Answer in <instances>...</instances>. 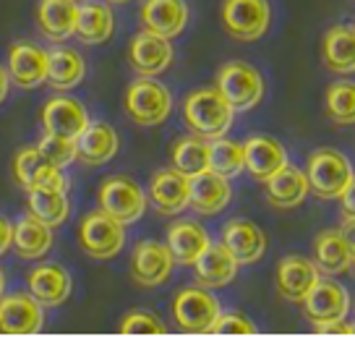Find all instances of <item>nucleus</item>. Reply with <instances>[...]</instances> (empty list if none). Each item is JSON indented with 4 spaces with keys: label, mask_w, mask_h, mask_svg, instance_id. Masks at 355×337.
Masks as SVG:
<instances>
[{
    "label": "nucleus",
    "mask_w": 355,
    "mask_h": 337,
    "mask_svg": "<svg viewBox=\"0 0 355 337\" xmlns=\"http://www.w3.org/2000/svg\"><path fill=\"white\" fill-rule=\"evenodd\" d=\"M44 327V306L32 293H3L0 295V332L13 337L40 335Z\"/></svg>",
    "instance_id": "obj_9"
},
{
    "label": "nucleus",
    "mask_w": 355,
    "mask_h": 337,
    "mask_svg": "<svg viewBox=\"0 0 355 337\" xmlns=\"http://www.w3.org/2000/svg\"><path fill=\"white\" fill-rule=\"evenodd\" d=\"M118 134L115 128L107 123H92L76 136V159H81L89 168H100L105 162H110L115 155H118Z\"/></svg>",
    "instance_id": "obj_21"
},
{
    "label": "nucleus",
    "mask_w": 355,
    "mask_h": 337,
    "mask_svg": "<svg viewBox=\"0 0 355 337\" xmlns=\"http://www.w3.org/2000/svg\"><path fill=\"white\" fill-rule=\"evenodd\" d=\"M272 21L269 0H225L222 26L238 42H256L264 37Z\"/></svg>",
    "instance_id": "obj_8"
},
{
    "label": "nucleus",
    "mask_w": 355,
    "mask_h": 337,
    "mask_svg": "<svg viewBox=\"0 0 355 337\" xmlns=\"http://www.w3.org/2000/svg\"><path fill=\"white\" fill-rule=\"evenodd\" d=\"M123 105L133 123L155 128L167 121V115L173 110V97L165 84H159L155 76H141L125 89Z\"/></svg>",
    "instance_id": "obj_2"
},
{
    "label": "nucleus",
    "mask_w": 355,
    "mask_h": 337,
    "mask_svg": "<svg viewBox=\"0 0 355 337\" xmlns=\"http://www.w3.org/2000/svg\"><path fill=\"white\" fill-rule=\"evenodd\" d=\"M319 280V267L306 257H285L277 267V288L279 295L300 304L306 293Z\"/></svg>",
    "instance_id": "obj_26"
},
{
    "label": "nucleus",
    "mask_w": 355,
    "mask_h": 337,
    "mask_svg": "<svg viewBox=\"0 0 355 337\" xmlns=\"http://www.w3.org/2000/svg\"><path fill=\"white\" fill-rule=\"evenodd\" d=\"M107 3H128V0H107Z\"/></svg>",
    "instance_id": "obj_46"
},
{
    "label": "nucleus",
    "mask_w": 355,
    "mask_h": 337,
    "mask_svg": "<svg viewBox=\"0 0 355 337\" xmlns=\"http://www.w3.org/2000/svg\"><path fill=\"white\" fill-rule=\"evenodd\" d=\"M327 112L334 123H355V81H337L327 89Z\"/></svg>",
    "instance_id": "obj_36"
},
{
    "label": "nucleus",
    "mask_w": 355,
    "mask_h": 337,
    "mask_svg": "<svg viewBox=\"0 0 355 337\" xmlns=\"http://www.w3.org/2000/svg\"><path fill=\"white\" fill-rule=\"evenodd\" d=\"M26 204L29 214H34L40 223L50 225L53 230L68 220L71 214V202L66 191H26Z\"/></svg>",
    "instance_id": "obj_34"
},
{
    "label": "nucleus",
    "mask_w": 355,
    "mask_h": 337,
    "mask_svg": "<svg viewBox=\"0 0 355 337\" xmlns=\"http://www.w3.org/2000/svg\"><path fill=\"white\" fill-rule=\"evenodd\" d=\"M40 155H42L47 162H53L55 168H68L71 162H76V139H68V136H58L44 131L42 139H40Z\"/></svg>",
    "instance_id": "obj_37"
},
{
    "label": "nucleus",
    "mask_w": 355,
    "mask_h": 337,
    "mask_svg": "<svg viewBox=\"0 0 355 337\" xmlns=\"http://www.w3.org/2000/svg\"><path fill=\"white\" fill-rule=\"evenodd\" d=\"M149 202L159 214H178L189 207V175L175 168L157 170L149 183Z\"/></svg>",
    "instance_id": "obj_20"
},
{
    "label": "nucleus",
    "mask_w": 355,
    "mask_h": 337,
    "mask_svg": "<svg viewBox=\"0 0 355 337\" xmlns=\"http://www.w3.org/2000/svg\"><path fill=\"white\" fill-rule=\"evenodd\" d=\"M11 243H13V223L0 214V257L11 251Z\"/></svg>",
    "instance_id": "obj_42"
},
{
    "label": "nucleus",
    "mask_w": 355,
    "mask_h": 337,
    "mask_svg": "<svg viewBox=\"0 0 355 337\" xmlns=\"http://www.w3.org/2000/svg\"><path fill=\"white\" fill-rule=\"evenodd\" d=\"M175 259L159 241H139L131 254V277L141 288H159L170 280Z\"/></svg>",
    "instance_id": "obj_11"
},
{
    "label": "nucleus",
    "mask_w": 355,
    "mask_h": 337,
    "mask_svg": "<svg viewBox=\"0 0 355 337\" xmlns=\"http://www.w3.org/2000/svg\"><path fill=\"white\" fill-rule=\"evenodd\" d=\"M209 233L193 220H178L167 227V243L170 254L175 259V264L191 267L196 259L201 257V251L209 246Z\"/></svg>",
    "instance_id": "obj_25"
},
{
    "label": "nucleus",
    "mask_w": 355,
    "mask_h": 337,
    "mask_svg": "<svg viewBox=\"0 0 355 337\" xmlns=\"http://www.w3.org/2000/svg\"><path fill=\"white\" fill-rule=\"evenodd\" d=\"M183 118L186 126L201 139H217L230 131L235 118V110L230 102L220 94L217 87L191 92L183 102Z\"/></svg>",
    "instance_id": "obj_1"
},
{
    "label": "nucleus",
    "mask_w": 355,
    "mask_h": 337,
    "mask_svg": "<svg viewBox=\"0 0 355 337\" xmlns=\"http://www.w3.org/2000/svg\"><path fill=\"white\" fill-rule=\"evenodd\" d=\"M340 202H343V214L345 220H355V175L347 183V189L340 193Z\"/></svg>",
    "instance_id": "obj_41"
},
{
    "label": "nucleus",
    "mask_w": 355,
    "mask_h": 337,
    "mask_svg": "<svg viewBox=\"0 0 355 337\" xmlns=\"http://www.w3.org/2000/svg\"><path fill=\"white\" fill-rule=\"evenodd\" d=\"M217 89H220L225 100L230 102V107L235 112H243L261 102V97H264V79L248 63L233 60V63H225L220 68Z\"/></svg>",
    "instance_id": "obj_7"
},
{
    "label": "nucleus",
    "mask_w": 355,
    "mask_h": 337,
    "mask_svg": "<svg viewBox=\"0 0 355 337\" xmlns=\"http://www.w3.org/2000/svg\"><path fill=\"white\" fill-rule=\"evenodd\" d=\"M285 165H288V152L277 139L251 136L248 141H243V170H248L256 180L266 183Z\"/></svg>",
    "instance_id": "obj_18"
},
{
    "label": "nucleus",
    "mask_w": 355,
    "mask_h": 337,
    "mask_svg": "<svg viewBox=\"0 0 355 337\" xmlns=\"http://www.w3.org/2000/svg\"><path fill=\"white\" fill-rule=\"evenodd\" d=\"M6 293V275H3V270H0V295Z\"/></svg>",
    "instance_id": "obj_45"
},
{
    "label": "nucleus",
    "mask_w": 355,
    "mask_h": 337,
    "mask_svg": "<svg viewBox=\"0 0 355 337\" xmlns=\"http://www.w3.org/2000/svg\"><path fill=\"white\" fill-rule=\"evenodd\" d=\"M211 335H256V325L243 314H220L211 327Z\"/></svg>",
    "instance_id": "obj_39"
},
{
    "label": "nucleus",
    "mask_w": 355,
    "mask_h": 337,
    "mask_svg": "<svg viewBox=\"0 0 355 337\" xmlns=\"http://www.w3.org/2000/svg\"><path fill=\"white\" fill-rule=\"evenodd\" d=\"M353 335H355V325H353Z\"/></svg>",
    "instance_id": "obj_47"
},
{
    "label": "nucleus",
    "mask_w": 355,
    "mask_h": 337,
    "mask_svg": "<svg viewBox=\"0 0 355 337\" xmlns=\"http://www.w3.org/2000/svg\"><path fill=\"white\" fill-rule=\"evenodd\" d=\"M97 202L105 214H110L112 220H118L123 225L139 223L146 212V199L144 189L128 175H110L100 183L97 191Z\"/></svg>",
    "instance_id": "obj_3"
},
{
    "label": "nucleus",
    "mask_w": 355,
    "mask_h": 337,
    "mask_svg": "<svg viewBox=\"0 0 355 337\" xmlns=\"http://www.w3.org/2000/svg\"><path fill=\"white\" fill-rule=\"evenodd\" d=\"M175 58L173 42L155 32H139L128 45V63L139 76H159L165 74Z\"/></svg>",
    "instance_id": "obj_12"
},
{
    "label": "nucleus",
    "mask_w": 355,
    "mask_h": 337,
    "mask_svg": "<svg viewBox=\"0 0 355 337\" xmlns=\"http://www.w3.org/2000/svg\"><path fill=\"white\" fill-rule=\"evenodd\" d=\"M13 175L24 191H68V175L47 162L37 146H26L13 157Z\"/></svg>",
    "instance_id": "obj_10"
},
{
    "label": "nucleus",
    "mask_w": 355,
    "mask_h": 337,
    "mask_svg": "<svg viewBox=\"0 0 355 337\" xmlns=\"http://www.w3.org/2000/svg\"><path fill=\"white\" fill-rule=\"evenodd\" d=\"M316 267L327 275H343L353 267V251L343 230H327L316 238Z\"/></svg>",
    "instance_id": "obj_31"
},
{
    "label": "nucleus",
    "mask_w": 355,
    "mask_h": 337,
    "mask_svg": "<svg viewBox=\"0 0 355 337\" xmlns=\"http://www.w3.org/2000/svg\"><path fill=\"white\" fill-rule=\"evenodd\" d=\"M233 199V189L225 175L214 170H201L189 178V207L199 214H220Z\"/></svg>",
    "instance_id": "obj_16"
},
{
    "label": "nucleus",
    "mask_w": 355,
    "mask_h": 337,
    "mask_svg": "<svg viewBox=\"0 0 355 337\" xmlns=\"http://www.w3.org/2000/svg\"><path fill=\"white\" fill-rule=\"evenodd\" d=\"M40 118H42L44 131L58 136H68V139H76L89 126V112L81 105V100L66 97V94H58V97H50V100L44 102Z\"/></svg>",
    "instance_id": "obj_15"
},
{
    "label": "nucleus",
    "mask_w": 355,
    "mask_h": 337,
    "mask_svg": "<svg viewBox=\"0 0 355 337\" xmlns=\"http://www.w3.org/2000/svg\"><path fill=\"white\" fill-rule=\"evenodd\" d=\"M191 267L201 288H225L227 282L235 280L241 264L222 243H209Z\"/></svg>",
    "instance_id": "obj_23"
},
{
    "label": "nucleus",
    "mask_w": 355,
    "mask_h": 337,
    "mask_svg": "<svg viewBox=\"0 0 355 337\" xmlns=\"http://www.w3.org/2000/svg\"><path fill=\"white\" fill-rule=\"evenodd\" d=\"M8 89H11V79H8V71L0 66V105L8 97Z\"/></svg>",
    "instance_id": "obj_43"
},
{
    "label": "nucleus",
    "mask_w": 355,
    "mask_h": 337,
    "mask_svg": "<svg viewBox=\"0 0 355 337\" xmlns=\"http://www.w3.org/2000/svg\"><path fill=\"white\" fill-rule=\"evenodd\" d=\"M26 288L44 309H55L68 301V295L73 291V280L60 264H40L26 275Z\"/></svg>",
    "instance_id": "obj_17"
},
{
    "label": "nucleus",
    "mask_w": 355,
    "mask_h": 337,
    "mask_svg": "<svg viewBox=\"0 0 355 337\" xmlns=\"http://www.w3.org/2000/svg\"><path fill=\"white\" fill-rule=\"evenodd\" d=\"M222 246L233 254L238 264H254L264 257L266 236L251 220H230L222 227Z\"/></svg>",
    "instance_id": "obj_19"
},
{
    "label": "nucleus",
    "mask_w": 355,
    "mask_h": 337,
    "mask_svg": "<svg viewBox=\"0 0 355 337\" xmlns=\"http://www.w3.org/2000/svg\"><path fill=\"white\" fill-rule=\"evenodd\" d=\"M55 243L53 227L40 223L34 214H24L13 223V243L11 248H16V254L21 259L37 261L50 254V248Z\"/></svg>",
    "instance_id": "obj_24"
},
{
    "label": "nucleus",
    "mask_w": 355,
    "mask_h": 337,
    "mask_svg": "<svg viewBox=\"0 0 355 337\" xmlns=\"http://www.w3.org/2000/svg\"><path fill=\"white\" fill-rule=\"evenodd\" d=\"M121 335H167V327L149 311H131L121 322Z\"/></svg>",
    "instance_id": "obj_38"
},
{
    "label": "nucleus",
    "mask_w": 355,
    "mask_h": 337,
    "mask_svg": "<svg viewBox=\"0 0 355 337\" xmlns=\"http://www.w3.org/2000/svg\"><path fill=\"white\" fill-rule=\"evenodd\" d=\"M220 314V301L207 288H201V285L183 288L175 295V301H173L175 327L180 332H186V335H209Z\"/></svg>",
    "instance_id": "obj_4"
},
{
    "label": "nucleus",
    "mask_w": 355,
    "mask_h": 337,
    "mask_svg": "<svg viewBox=\"0 0 355 337\" xmlns=\"http://www.w3.org/2000/svg\"><path fill=\"white\" fill-rule=\"evenodd\" d=\"M209 170L220 173L225 178H233L243 170V144L233 139L217 136L209 141Z\"/></svg>",
    "instance_id": "obj_35"
},
{
    "label": "nucleus",
    "mask_w": 355,
    "mask_h": 337,
    "mask_svg": "<svg viewBox=\"0 0 355 337\" xmlns=\"http://www.w3.org/2000/svg\"><path fill=\"white\" fill-rule=\"evenodd\" d=\"M141 24L146 32L173 40L189 24V6L186 0H146L141 6Z\"/></svg>",
    "instance_id": "obj_22"
},
{
    "label": "nucleus",
    "mask_w": 355,
    "mask_h": 337,
    "mask_svg": "<svg viewBox=\"0 0 355 337\" xmlns=\"http://www.w3.org/2000/svg\"><path fill=\"white\" fill-rule=\"evenodd\" d=\"M115 32V16L107 3H84L76 13V37L84 45H105Z\"/></svg>",
    "instance_id": "obj_30"
},
{
    "label": "nucleus",
    "mask_w": 355,
    "mask_h": 337,
    "mask_svg": "<svg viewBox=\"0 0 355 337\" xmlns=\"http://www.w3.org/2000/svg\"><path fill=\"white\" fill-rule=\"evenodd\" d=\"M87 76V63L73 47H53L47 50V84L55 89H73Z\"/></svg>",
    "instance_id": "obj_29"
},
{
    "label": "nucleus",
    "mask_w": 355,
    "mask_h": 337,
    "mask_svg": "<svg viewBox=\"0 0 355 337\" xmlns=\"http://www.w3.org/2000/svg\"><path fill=\"white\" fill-rule=\"evenodd\" d=\"M173 168L183 175H196L201 170H209V144L201 136H183L173 144Z\"/></svg>",
    "instance_id": "obj_33"
},
{
    "label": "nucleus",
    "mask_w": 355,
    "mask_h": 337,
    "mask_svg": "<svg viewBox=\"0 0 355 337\" xmlns=\"http://www.w3.org/2000/svg\"><path fill=\"white\" fill-rule=\"evenodd\" d=\"M125 225L112 220L110 214H105L102 209L89 212L81 225H78V243L87 251V257L92 259H112L118 257L125 246Z\"/></svg>",
    "instance_id": "obj_6"
},
{
    "label": "nucleus",
    "mask_w": 355,
    "mask_h": 337,
    "mask_svg": "<svg viewBox=\"0 0 355 337\" xmlns=\"http://www.w3.org/2000/svg\"><path fill=\"white\" fill-rule=\"evenodd\" d=\"M309 178V191H313L322 199H340V193L347 189V183L353 180V168L350 159L343 157L334 149H319L313 152L306 168Z\"/></svg>",
    "instance_id": "obj_5"
},
{
    "label": "nucleus",
    "mask_w": 355,
    "mask_h": 337,
    "mask_svg": "<svg viewBox=\"0 0 355 337\" xmlns=\"http://www.w3.org/2000/svg\"><path fill=\"white\" fill-rule=\"evenodd\" d=\"M300 304H303V314L309 316L313 325H324L332 319H345V314L350 311V295L343 285L319 277Z\"/></svg>",
    "instance_id": "obj_13"
},
{
    "label": "nucleus",
    "mask_w": 355,
    "mask_h": 337,
    "mask_svg": "<svg viewBox=\"0 0 355 337\" xmlns=\"http://www.w3.org/2000/svg\"><path fill=\"white\" fill-rule=\"evenodd\" d=\"M343 236L347 238V243H350V251H353V264H355V220H347V223H345Z\"/></svg>",
    "instance_id": "obj_44"
},
{
    "label": "nucleus",
    "mask_w": 355,
    "mask_h": 337,
    "mask_svg": "<svg viewBox=\"0 0 355 337\" xmlns=\"http://www.w3.org/2000/svg\"><path fill=\"white\" fill-rule=\"evenodd\" d=\"M78 6L73 0H42L37 11L40 32L53 42H66L76 32Z\"/></svg>",
    "instance_id": "obj_28"
},
{
    "label": "nucleus",
    "mask_w": 355,
    "mask_h": 337,
    "mask_svg": "<svg viewBox=\"0 0 355 337\" xmlns=\"http://www.w3.org/2000/svg\"><path fill=\"white\" fill-rule=\"evenodd\" d=\"M324 63L334 74H353L355 71V29L334 26L327 32L322 45Z\"/></svg>",
    "instance_id": "obj_32"
},
{
    "label": "nucleus",
    "mask_w": 355,
    "mask_h": 337,
    "mask_svg": "<svg viewBox=\"0 0 355 337\" xmlns=\"http://www.w3.org/2000/svg\"><path fill=\"white\" fill-rule=\"evenodd\" d=\"M319 335H353V325H345V319H332V322H324L316 325Z\"/></svg>",
    "instance_id": "obj_40"
},
{
    "label": "nucleus",
    "mask_w": 355,
    "mask_h": 337,
    "mask_svg": "<svg viewBox=\"0 0 355 337\" xmlns=\"http://www.w3.org/2000/svg\"><path fill=\"white\" fill-rule=\"evenodd\" d=\"M309 196V178L300 168L285 165L266 180V199L277 209H293Z\"/></svg>",
    "instance_id": "obj_27"
},
{
    "label": "nucleus",
    "mask_w": 355,
    "mask_h": 337,
    "mask_svg": "<svg viewBox=\"0 0 355 337\" xmlns=\"http://www.w3.org/2000/svg\"><path fill=\"white\" fill-rule=\"evenodd\" d=\"M8 79L21 89H37L47 84V50L32 42H16L8 50Z\"/></svg>",
    "instance_id": "obj_14"
}]
</instances>
